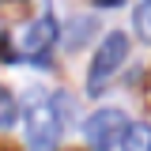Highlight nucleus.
<instances>
[{
  "instance_id": "7ed1b4c3",
  "label": "nucleus",
  "mask_w": 151,
  "mask_h": 151,
  "mask_svg": "<svg viewBox=\"0 0 151 151\" xmlns=\"http://www.w3.org/2000/svg\"><path fill=\"white\" fill-rule=\"evenodd\" d=\"M125 113L117 110V106H106V110H94L87 117V125H83V136H87V144L91 151H113L121 144V136H125Z\"/></svg>"
},
{
  "instance_id": "f03ea898",
  "label": "nucleus",
  "mask_w": 151,
  "mask_h": 151,
  "mask_svg": "<svg viewBox=\"0 0 151 151\" xmlns=\"http://www.w3.org/2000/svg\"><path fill=\"white\" fill-rule=\"evenodd\" d=\"M125 57H129V34L110 30V34L102 38L94 60H91V72H87V94H102V87L117 76V68H121Z\"/></svg>"
},
{
  "instance_id": "1a4fd4ad",
  "label": "nucleus",
  "mask_w": 151,
  "mask_h": 151,
  "mask_svg": "<svg viewBox=\"0 0 151 151\" xmlns=\"http://www.w3.org/2000/svg\"><path fill=\"white\" fill-rule=\"evenodd\" d=\"M98 4H102V8H117L121 0H98Z\"/></svg>"
},
{
  "instance_id": "423d86ee",
  "label": "nucleus",
  "mask_w": 151,
  "mask_h": 151,
  "mask_svg": "<svg viewBox=\"0 0 151 151\" xmlns=\"http://www.w3.org/2000/svg\"><path fill=\"white\" fill-rule=\"evenodd\" d=\"M121 151H151V125L132 121L121 136Z\"/></svg>"
},
{
  "instance_id": "20e7f679",
  "label": "nucleus",
  "mask_w": 151,
  "mask_h": 151,
  "mask_svg": "<svg viewBox=\"0 0 151 151\" xmlns=\"http://www.w3.org/2000/svg\"><path fill=\"white\" fill-rule=\"evenodd\" d=\"M57 34H60V30H57V19L45 12V15H38L34 23H27L15 34V49L23 57H45V49L57 42Z\"/></svg>"
},
{
  "instance_id": "39448f33",
  "label": "nucleus",
  "mask_w": 151,
  "mask_h": 151,
  "mask_svg": "<svg viewBox=\"0 0 151 151\" xmlns=\"http://www.w3.org/2000/svg\"><path fill=\"white\" fill-rule=\"evenodd\" d=\"M94 30H98V19H94V15H76L72 27H68V34H64V45L76 53V49H83V45L91 42Z\"/></svg>"
},
{
  "instance_id": "6e6552de",
  "label": "nucleus",
  "mask_w": 151,
  "mask_h": 151,
  "mask_svg": "<svg viewBox=\"0 0 151 151\" xmlns=\"http://www.w3.org/2000/svg\"><path fill=\"white\" fill-rule=\"evenodd\" d=\"M0 125L4 129L15 125V98H12V91H4V87H0Z\"/></svg>"
},
{
  "instance_id": "f257e3e1",
  "label": "nucleus",
  "mask_w": 151,
  "mask_h": 151,
  "mask_svg": "<svg viewBox=\"0 0 151 151\" xmlns=\"http://www.w3.org/2000/svg\"><path fill=\"white\" fill-rule=\"evenodd\" d=\"M60 129H64V117H60L53 98H34V102L27 106L23 132H27V147L30 151H57Z\"/></svg>"
},
{
  "instance_id": "0eeeda50",
  "label": "nucleus",
  "mask_w": 151,
  "mask_h": 151,
  "mask_svg": "<svg viewBox=\"0 0 151 151\" xmlns=\"http://www.w3.org/2000/svg\"><path fill=\"white\" fill-rule=\"evenodd\" d=\"M132 27H136V34L144 38V42H151V0H144L132 12Z\"/></svg>"
}]
</instances>
